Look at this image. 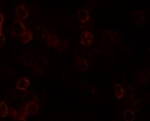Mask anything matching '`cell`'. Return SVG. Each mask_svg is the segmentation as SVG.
<instances>
[{
    "label": "cell",
    "mask_w": 150,
    "mask_h": 121,
    "mask_svg": "<svg viewBox=\"0 0 150 121\" xmlns=\"http://www.w3.org/2000/svg\"><path fill=\"white\" fill-rule=\"evenodd\" d=\"M47 30L45 27L42 26L38 27L36 30V37L37 39L38 40L44 39Z\"/></svg>",
    "instance_id": "obj_10"
},
{
    "label": "cell",
    "mask_w": 150,
    "mask_h": 121,
    "mask_svg": "<svg viewBox=\"0 0 150 121\" xmlns=\"http://www.w3.org/2000/svg\"><path fill=\"white\" fill-rule=\"evenodd\" d=\"M14 121H26V120L24 117H16Z\"/></svg>",
    "instance_id": "obj_20"
},
{
    "label": "cell",
    "mask_w": 150,
    "mask_h": 121,
    "mask_svg": "<svg viewBox=\"0 0 150 121\" xmlns=\"http://www.w3.org/2000/svg\"><path fill=\"white\" fill-rule=\"evenodd\" d=\"M78 18L83 23H86L89 20V13L86 10L79 9L78 13Z\"/></svg>",
    "instance_id": "obj_9"
},
{
    "label": "cell",
    "mask_w": 150,
    "mask_h": 121,
    "mask_svg": "<svg viewBox=\"0 0 150 121\" xmlns=\"http://www.w3.org/2000/svg\"><path fill=\"white\" fill-rule=\"evenodd\" d=\"M26 30V28L21 21L17 20L14 22L12 31L13 35L16 37L21 36Z\"/></svg>",
    "instance_id": "obj_1"
},
{
    "label": "cell",
    "mask_w": 150,
    "mask_h": 121,
    "mask_svg": "<svg viewBox=\"0 0 150 121\" xmlns=\"http://www.w3.org/2000/svg\"><path fill=\"white\" fill-rule=\"evenodd\" d=\"M114 91L117 98L120 99L123 97V90L121 85L117 84L114 87Z\"/></svg>",
    "instance_id": "obj_13"
},
{
    "label": "cell",
    "mask_w": 150,
    "mask_h": 121,
    "mask_svg": "<svg viewBox=\"0 0 150 121\" xmlns=\"http://www.w3.org/2000/svg\"><path fill=\"white\" fill-rule=\"evenodd\" d=\"M30 82L27 78L24 76L19 78L16 84V88L19 90H26L29 86Z\"/></svg>",
    "instance_id": "obj_5"
},
{
    "label": "cell",
    "mask_w": 150,
    "mask_h": 121,
    "mask_svg": "<svg viewBox=\"0 0 150 121\" xmlns=\"http://www.w3.org/2000/svg\"><path fill=\"white\" fill-rule=\"evenodd\" d=\"M33 56L30 53H25L22 56V61L26 66H30L33 62Z\"/></svg>",
    "instance_id": "obj_11"
},
{
    "label": "cell",
    "mask_w": 150,
    "mask_h": 121,
    "mask_svg": "<svg viewBox=\"0 0 150 121\" xmlns=\"http://www.w3.org/2000/svg\"><path fill=\"white\" fill-rule=\"evenodd\" d=\"M26 108L29 113L30 114H35L38 113L39 110V107L37 101L30 102L27 103Z\"/></svg>",
    "instance_id": "obj_7"
},
{
    "label": "cell",
    "mask_w": 150,
    "mask_h": 121,
    "mask_svg": "<svg viewBox=\"0 0 150 121\" xmlns=\"http://www.w3.org/2000/svg\"><path fill=\"white\" fill-rule=\"evenodd\" d=\"M132 20L137 24H141L144 21V13L140 10L134 11L131 14Z\"/></svg>",
    "instance_id": "obj_4"
},
{
    "label": "cell",
    "mask_w": 150,
    "mask_h": 121,
    "mask_svg": "<svg viewBox=\"0 0 150 121\" xmlns=\"http://www.w3.org/2000/svg\"><path fill=\"white\" fill-rule=\"evenodd\" d=\"M17 117H24L25 118L29 114L26 108H20L16 110Z\"/></svg>",
    "instance_id": "obj_17"
},
{
    "label": "cell",
    "mask_w": 150,
    "mask_h": 121,
    "mask_svg": "<svg viewBox=\"0 0 150 121\" xmlns=\"http://www.w3.org/2000/svg\"><path fill=\"white\" fill-rule=\"evenodd\" d=\"M47 44L49 46L57 47L59 44V40L55 35H49L47 36Z\"/></svg>",
    "instance_id": "obj_8"
},
{
    "label": "cell",
    "mask_w": 150,
    "mask_h": 121,
    "mask_svg": "<svg viewBox=\"0 0 150 121\" xmlns=\"http://www.w3.org/2000/svg\"><path fill=\"white\" fill-rule=\"evenodd\" d=\"M22 42L26 44L31 41L33 38V34L30 30H26L21 36Z\"/></svg>",
    "instance_id": "obj_12"
},
{
    "label": "cell",
    "mask_w": 150,
    "mask_h": 121,
    "mask_svg": "<svg viewBox=\"0 0 150 121\" xmlns=\"http://www.w3.org/2000/svg\"><path fill=\"white\" fill-rule=\"evenodd\" d=\"M23 100L26 102L29 103L30 102L37 101L36 97L33 93L31 92H28L24 94L23 96Z\"/></svg>",
    "instance_id": "obj_15"
},
{
    "label": "cell",
    "mask_w": 150,
    "mask_h": 121,
    "mask_svg": "<svg viewBox=\"0 0 150 121\" xmlns=\"http://www.w3.org/2000/svg\"><path fill=\"white\" fill-rule=\"evenodd\" d=\"M2 28H1V25H0V34H1V33H2Z\"/></svg>",
    "instance_id": "obj_22"
},
{
    "label": "cell",
    "mask_w": 150,
    "mask_h": 121,
    "mask_svg": "<svg viewBox=\"0 0 150 121\" xmlns=\"http://www.w3.org/2000/svg\"><path fill=\"white\" fill-rule=\"evenodd\" d=\"M46 64V59L44 57L41 56L37 59L34 63V67L37 72L42 71Z\"/></svg>",
    "instance_id": "obj_3"
},
{
    "label": "cell",
    "mask_w": 150,
    "mask_h": 121,
    "mask_svg": "<svg viewBox=\"0 0 150 121\" xmlns=\"http://www.w3.org/2000/svg\"><path fill=\"white\" fill-rule=\"evenodd\" d=\"M4 20V16L1 13H0V25H1L3 23Z\"/></svg>",
    "instance_id": "obj_21"
},
{
    "label": "cell",
    "mask_w": 150,
    "mask_h": 121,
    "mask_svg": "<svg viewBox=\"0 0 150 121\" xmlns=\"http://www.w3.org/2000/svg\"><path fill=\"white\" fill-rule=\"evenodd\" d=\"M8 115V107L5 101L0 102V117H4Z\"/></svg>",
    "instance_id": "obj_16"
},
{
    "label": "cell",
    "mask_w": 150,
    "mask_h": 121,
    "mask_svg": "<svg viewBox=\"0 0 150 121\" xmlns=\"http://www.w3.org/2000/svg\"><path fill=\"white\" fill-rule=\"evenodd\" d=\"M18 1H24V0H18Z\"/></svg>",
    "instance_id": "obj_23"
},
{
    "label": "cell",
    "mask_w": 150,
    "mask_h": 121,
    "mask_svg": "<svg viewBox=\"0 0 150 121\" xmlns=\"http://www.w3.org/2000/svg\"><path fill=\"white\" fill-rule=\"evenodd\" d=\"M6 39L5 36L2 34H0V47L3 46L5 44Z\"/></svg>",
    "instance_id": "obj_19"
},
{
    "label": "cell",
    "mask_w": 150,
    "mask_h": 121,
    "mask_svg": "<svg viewBox=\"0 0 150 121\" xmlns=\"http://www.w3.org/2000/svg\"><path fill=\"white\" fill-rule=\"evenodd\" d=\"M17 17L20 21H23L28 16V13L23 5H21L16 9Z\"/></svg>",
    "instance_id": "obj_6"
},
{
    "label": "cell",
    "mask_w": 150,
    "mask_h": 121,
    "mask_svg": "<svg viewBox=\"0 0 150 121\" xmlns=\"http://www.w3.org/2000/svg\"><path fill=\"white\" fill-rule=\"evenodd\" d=\"M123 118L125 121H134L135 117L133 111L131 109L127 110L124 113Z\"/></svg>",
    "instance_id": "obj_14"
},
{
    "label": "cell",
    "mask_w": 150,
    "mask_h": 121,
    "mask_svg": "<svg viewBox=\"0 0 150 121\" xmlns=\"http://www.w3.org/2000/svg\"><path fill=\"white\" fill-rule=\"evenodd\" d=\"M93 41V35L91 32L85 31L81 34L80 37V42L83 45L86 46L90 45Z\"/></svg>",
    "instance_id": "obj_2"
},
{
    "label": "cell",
    "mask_w": 150,
    "mask_h": 121,
    "mask_svg": "<svg viewBox=\"0 0 150 121\" xmlns=\"http://www.w3.org/2000/svg\"><path fill=\"white\" fill-rule=\"evenodd\" d=\"M8 114L12 117L13 118H15L17 117V113H16V110L14 109L12 107H9L8 108Z\"/></svg>",
    "instance_id": "obj_18"
}]
</instances>
